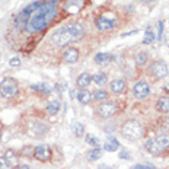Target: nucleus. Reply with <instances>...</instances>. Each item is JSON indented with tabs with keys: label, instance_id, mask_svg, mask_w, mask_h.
<instances>
[{
	"label": "nucleus",
	"instance_id": "obj_1",
	"mask_svg": "<svg viewBox=\"0 0 169 169\" xmlns=\"http://www.w3.org/2000/svg\"><path fill=\"white\" fill-rule=\"evenodd\" d=\"M57 15H59L57 3L50 2V0H48V2H42L41 7L37 9V10L29 16L25 31L28 34L42 32L50 23L54 22V19L57 18Z\"/></svg>",
	"mask_w": 169,
	"mask_h": 169
},
{
	"label": "nucleus",
	"instance_id": "obj_2",
	"mask_svg": "<svg viewBox=\"0 0 169 169\" xmlns=\"http://www.w3.org/2000/svg\"><path fill=\"white\" fill-rule=\"evenodd\" d=\"M84 35V28L79 22H73L70 25H66L63 28H59L51 35V42L57 47H66L70 42L80 41Z\"/></svg>",
	"mask_w": 169,
	"mask_h": 169
},
{
	"label": "nucleus",
	"instance_id": "obj_3",
	"mask_svg": "<svg viewBox=\"0 0 169 169\" xmlns=\"http://www.w3.org/2000/svg\"><path fill=\"white\" fill-rule=\"evenodd\" d=\"M144 147H146V150L149 152L150 155H153V156L165 155L166 152H169V131L160 133V134H157L156 137L149 138V140L144 143Z\"/></svg>",
	"mask_w": 169,
	"mask_h": 169
},
{
	"label": "nucleus",
	"instance_id": "obj_4",
	"mask_svg": "<svg viewBox=\"0 0 169 169\" xmlns=\"http://www.w3.org/2000/svg\"><path fill=\"white\" fill-rule=\"evenodd\" d=\"M121 136L125 138V140H128V142H137V140H140L142 137L144 136V127L143 124L140 123V121H137V120H125L121 125Z\"/></svg>",
	"mask_w": 169,
	"mask_h": 169
},
{
	"label": "nucleus",
	"instance_id": "obj_5",
	"mask_svg": "<svg viewBox=\"0 0 169 169\" xmlns=\"http://www.w3.org/2000/svg\"><path fill=\"white\" fill-rule=\"evenodd\" d=\"M118 25V16L112 12H104L95 18V28L99 32H108Z\"/></svg>",
	"mask_w": 169,
	"mask_h": 169
},
{
	"label": "nucleus",
	"instance_id": "obj_6",
	"mask_svg": "<svg viewBox=\"0 0 169 169\" xmlns=\"http://www.w3.org/2000/svg\"><path fill=\"white\" fill-rule=\"evenodd\" d=\"M0 95L6 99H13L19 95V84L13 77H5L0 82Z\"/></svg>",
	"mask_w": 169,
	"mask_h": 169
},
{
	"label": "nucleus",
	"instance_id": "obj_7",
	"mask_svg": "<svg viewBox=\"0 0 169 169\" xmlns=\"http://www.w3.org/2000/svg\"><path fill=\"white\" fill-rule=\"evenodd\" d=\"M118 111H120V105L114 101H105V102H101V104L96 106V115L104 120H108V118H112L114 115H117Z\"/></svg>",
	"mask_w": 169,
	"mask_h": 169
},
{
	"label": "nucleus",
	"instance_id": "obj_8",
	"mask_svg": "<svg viewBox=\"0 0 169 169\" xmlns=\"http://www.w3.org/2000/svg\"><path fill=\"white\" fill-rule=\"evenodd\" d=\"M147 73L153 80H160V79H165L169 74V69L165 61L156 60V61H152V64L147 69Z\"/></svg>",
	"mask_w": 169,
	"mask_h": 169
},
{
	"label": "nucleus",
	"instance_id": "obj_9",
	"mask_svg": "<svg viewBox=\"0 0 169 169\" xmlns=\"http://www.w3.org/2000/svg\"><path fill=\"white\" fill-rule=\"evenodd\" d=\"M34 157L42 163L50 162L52 159V149L48 144H38L37 147H34Z\"/></svg>",
	"mask_w": 169,
	"mask_h": 169
},
{
	"label": "nucleus",
	"instance_id": "obj_10",
	"mask_svg": "<svg viewBox=\"0 0 169 169\" xmlns=\"http://www.w3.org/2000/svg\"><path fill=\"white\" fill-rule=\"evenodd\" d=\"M133 95L137 99H146L150 95V84L144 80H138L134 86H133Z\"/></svg>",
	"mask_w": 169,
	"mask_h": 169
},
{
	"label": "nucleus",
	"instance_id": "obj_11",
	"mask_svg": "<svg viewBox=\"0 0 169 169\" xmlns=\"http://www.w3.org/2000/svg\"><path fill=\"white\" fill-rule=\"evenodd\" d=\"M79 59H80V51L76 47H67L61 54V60L67 64H74L79 61Z\"/></svg>",
	"mask_w": 169,
	"mask_h": 169
},
{
	"label": "nucleus",
	"instance_id": "obj_12",
	"mask_svg": "<svg viewBox=\"0 0 169 169\" xmlns=\"http://www.w3.org/2000/svg\"><path fill=\"white\" fill-rule=\"evenodd\" d=\"M110 91L115 95H124L127 92V82L124 79H114L110 82Z\"/></svg>",
	"mask_w": 169,
	"mask_h": 169
},
{
	"label": "nucleus",
	"instance_id": "obj_13",
	"mask_svg": "<svg viewBox=\"0 0 169 169\" xmlns=\"http://www.w3.org/2000/svg\"><path fill=\"white\" fill-rule=\"evenodd\" d=\"M92 83V74L88 72H83L79 74V77L76 79V86L79 89H88V86Z\"/></svg>",
	"mask_w": 169,
	"mask_h": 169
},
{
	"label": "nucleus",
	"instance_id": "obj_14",
	"mask_svg": "<svg viewBox=\"0 0 169 169\" xmlns=\"http://www.w3.org/2000/svg\"><path fill=\"white\" fill-rule=\"evenodd\" d=\"M156 111L160 114H169V96L163 95L156 101Z\"/></svg>",
	"mask_w": 169,
	"mask_h": 169
},
{
	"label": "nucleus",
	"instance_id": "obj_15",
	"mask_svg": "<svg viewBox=\"0 0 169 169\" xmlns=\"http://www.w3.org/2000/svg\"><path fill=\"white\" fill-rule=\"evenodd\" d=\"M76 99H77L82 105H88V104H91V102H92L93 95H92L88 89H79L77 95H76Z\"/></svg>",
	"mask_w": 169,
	"mask_h": 169
},
{
	"label": "nucleus",
	"instance_id": "obj_16",
	"mask_svg": "<svg viewBox=\"0 0 169 169\" xmlns=\"http://www.w3.org/2000/svg\"><path fill=\"white\" fill-rule=\"evenodd\" d=\"M149 63V54L146 51H140L136 54V57H134V64H136L137 69H143L146 67Z\"/></svg>",
	"mask_w": 169,
	"mask_h": 169
},
{
	"label": "nucleus",
	"instance_id": "obj_17",
	"mask_svg": "<svg viewBox=\"0 0 169 169\" xmlns=\"http://www.w3.org/2000/svg\"><path fill=\"white\" fill-rule=\"evenodd\" d=\"M111 60H112V57H111V54H108V52H96V54H95V57H93L95 64L102 66V67L110 64Z\"/></svg>",
	"mask_w": 169,
	"mask_h": 169
},
{
	"label": "nucleus",
	"instance_id": "obj_18",
	"mask_svg": "<svg viewBox=\"0 0 169 169\" xmlns=\"http://www.w3.org/2000/svg\"><path fill=\"white\" fill-rule=\"evenodd\" d=\"M60 110H61V104H60V101H57V99H54V101H50L48 104H47V114L48 115H57L60 112Z\"/></svg>",
	"mask_w": 169,
	"mask_h": 169
},
{
	"label": "nucleus",
	"instance_id": "obj_19",
	"mask_svg": "<svg viewBox=\"0 0 169 169\" xmlns=\"http://www.w3.org/2000/svg\"><path fill=\"white\" fill-rule=\"evenodd\" d=\"M92 82L102 88L105 84H108V76H106V73H104V72H98L92 76Z\"/></svg>",
	"mask_w": 169,
	"mask_h": 169
},
{
	"label": "nucleus",
	"instance_id": "obj_20",
	"mask_svg": "<svg viewBox=\"0 0 169 169\" xmlns=\"http://www.w3.org/2000/svg\"><path fill=\"white\" fill-rule=\"evenodd\" d=\"M5 157H6V160L9 162L10 166H18V163H19V156H18V153H16L15 150H6Z\"/></svg>",
	"mask_w": 169,
	"mask_h": 169
},
{
	"label": "nucleus",
	"instance_id": "obj_21",
	"mask_svg": "<svg viewBox=\"0 0 169 169\" xmlns=\"http://www.w3.org/2000/svg\"><path fill=\"white\" fill-rule=\"evenodd\" d=\"M41 5H42V2H32V3H29V5H28V6H26L20 13H23L25 16H28V18H29V16H31V15L37 10V9H39V7H41Z\"/></svg>",
	"mask_w": 169,
	"mask_h": 169
},
{
	"label": "nucleus",
	"instance_id": "obj_22",
	"mask_svg": "<svg viewBox=\"0 0 169 169\" xmlns=\"http://www.w3.org/2000/svg\"><path fill=\"white\" fill-rule=\"evenodd\" d=\"M101 156H102V150L99 149V147H93V149H91L86 153V159H88L89 162H95V160H98Z\"/></svg>",
	"mask_w": 169,
	"mask_h": 169
},
{
	"label": "nucleus",
	"instance_id": "obj_23",
	"mask_svg": "<svg viewBox=\"0 0 169 169\" xmlns=\"http://www.w3.org/2000/svg\"><path fill=\"white\" fill-rule=\"evenodd\" d=\"M93 99L96 101V102H105V101H108V92L105 91V89H98V91H95L93 93Z\"/></svg>",
	"mask_w": 169,
	"mask_h": 169
},
{
	"label": "nucleus",
	"instance_id": "obj_24",
	"mask_svg": "<svg viewBox=\"0 0 169 169\" xmlns=\"http://www.w3.org/2000/svg\"><path fill=\"white\" fill-rule=\"evenodd\" d=\"M72 131L76 137H83L84 136V125L83 124L77 123V121H73L72 123Z\"/></svg>",
	"mask_w": 169,
	"mask_h": 169
},
{
	"label": "nucleus",
	"instance_id": "obj_25",
	"mask_svg": "<svg viewBox=\"0 0 169 169\" xmlns=\"http://www.w3.org/2000/svg\"><path fill=\"white\" fill-rule=\"evenodd\" d=\"M31 89L35 92H39L42 95H48L51 93V88H48L45 83H38V84H31Z\"/></svg>",
	"mask_w": 169,
	"mask_h": 169
},
{
	"label": "nucleus",
	"instance_id": "obj_26",
	"mask_svg": "<svg viewBox=\"0 0 169 169\" xmlns=\"http://www.w3.org/2000/svg\"><path fill=\"white\" fill-rule=\"evenodd\" d=\"M156 41V34L153 32L150 28L146 29V32H144V39H143V44L144 45H149L152 42H155Z\"/></svg>",
	"mask_w": 169,
	"mask_h": 169
},
{
	"label": "nucleus",
	"instance_id": "obj_27",
	"mask_svg": "<svg viewBox=\"0 0 169 169\" xmlns=\"http://www.w3.org/2000/svg\"><path fill=\"white\" fill-rule=\"evenodd\" d=\"M118 147H120V143L115 138H111L110 142H106L104 144V150H106V152H117Z\"/></svg>",
	"mask_w": 169,
	"mask_h": 169
},
{
	"label": "nucleus",
	"instance_id": "obj_28",
	"mask_svg": "<svg viewBox=\"0 0 169 169\" xmlns=\"http://www.w3.org/2000/svg\"><path fill=\"white\" fill-rule=\"evenodd\" d=\"M84 142L91 144L92 147H99V138L95 137L93 134H84Z\"/></svg>",
	"mask_w": 169,
	"mask_h": 169
},
{
	"label": "nucleus",
	"instance_id": "obj_29",
	"mask_svg": "<svg viewBox=\"0 0 169 169\" xmlns=\"http://www.w3.org/2000/svg\"><path fill=\"white\" fill-rule=\"evenodd\" d=\"M133 169H156V166H153L152 163H137L133 166Z\"/></svg>",
	"mask_w": 169,
	"mask_h": 169
},
{
	"label": "nucleus",
	"instance_id": "obj_30",
	"mask_svg": "<svg viewBox=\"0 0 169 169\" xmlns=\"http://www.w3.org/2000/svg\"><path fill=\"white\" fill-rule=\"evenodd\" d=\"M12 166L9 165V162L6 160V157H5V155L3 156H0V169H10Z\"/></svg>",
	"mask_w": 169,
	"mask_h": 169
},
{
	"label": "nucleus",
	"instance_id": "obj_31",
	"mask_svg": "<svg viewBox=\"0 0 169 169\" xmlns=\"http://www.w3.org/2000/svg\"><path fill=\"white\" fill-rule=\"evenodd\" d=\"M9 64L12 66V67H19V66H20V60L18 59V57H12L10 61H9Z\"/></svg>",
	"mask_w": 169,
	"mask_h": 169
},
{
	"label": "nucleus",
	"instance_id": "obj_32",
	"mask_svg": "<svg viewBox=\"0 0 169 169\" xmlns=\"http://www.w3.org/2000/svg\"><path fill=\"white\" fill-rule=\"evenodd\" d=\"M157 26H159V28H157V29H159V34H157V37L160 38V37H162V34H163V20H159Z\"/></svg>",
	"mask_w": 169,
	"mask_h": 169
},
{
	"label": "nucleus",
	"instance_id": "obj_33",
	"mask_svg": "<svg viewBox=\"0 0 169 169\" xmlns=\"http://www.w3.org/2000/svg\"><path fill=\"white\" fill-rule=\"evenodd\" d=\"M118 156L121 157V159H130V156H128V152H127V150H121Z\"/></svg>",
	"mask_w": 169,
	"mask_h": 169
},
{
	"label": "nucleus",
	"instance_id": "obj_34",
	"mask_svg": "<svg viewBox=\"0 0 169 169\" xmlns=\"http://www.w3.org/2000/svg\"><path fill=\"white\" fill-rule=\"evenodd\" d=\"M13 169H31L28 165H18V166H15Z\"/></svg>",
	"mask_w": 169,
	"mask_h": 169
},
{
	"label": "nucleus",
	"instance_id": "obj_35",
	"mask_svg": "<svg viewBox=\"0 0 169 169\" xmlns=\"http://www.w3.org/2000/svg\"><path fill=\"white\" fill-rule=\"evenodd\" d=\"M138 2H142V3H146V5H152V3H155L156 0H138Z\"/></svg>",
	"mask_w": 169,
	"mask_h": 169
},
{
	"label": "nucleus",
	"instance_id": "obj_36",
	"mask_svg": "<svg viewBox=\"0 0 169 169\" xmlns=\"http://www.w3.org/2000/svg\"><path fill=\"white\" fill-rule=\"evenodd\" d=\"M98 169H112V166H106V165H99Z\"/></svg>",
	"mask_w": 169,
	"mask_h": 169
},
{
	"label": "nucleus",
	"instance_id": "obj_37",
	"mask_svg": "<svg viewBox=\"0 0 169 169\" xmlns=\"http://www.w3.org/2000/svg\"><path fill=\"white\" fill-rule=\"evenodd\" d=\"M168 84H169V83H168ZM163 89H165V91H166V92H169V86H165Z\"/></svg>",
	"mask_w": 169,
	"mask_h": 169
},
{
	"label": "nucleus",
	"instance_id": "obj_38",
	"mask_svg": "<svg viewBox=\"0 0 169 169\" xmlns=\"http://www.w3.org/2000/svg\"><path fill=\"white\" fill-rule=\"evenodd\" d=\"M50 2H54V3H59V2H61V0H50Z\"/></svg>",
	"mask_w": 169,
	"mask_h": 169
}]
</instances>
